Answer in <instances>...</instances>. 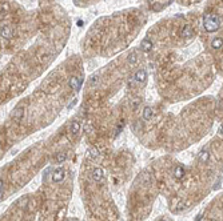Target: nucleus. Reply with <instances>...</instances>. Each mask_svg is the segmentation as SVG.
Instances as JSON below:
<instances>
[{"mask_svg":"<svg viewBox=\"0 0 223 221\" xmlns=\"http://www.w3.org/2000/svg\"><path fill=\"white\" fill-rule=\"evenodd\" d=\"M221 27V19L215 13H207L203 17V28L207 32H215Z\"/></svg>","mask_w":223,"mask_h":221,"instance_id":"f257e3e1","label":"nucleus"},{"mask_svg":"<svg viewBox=\"0 0 223 221\" xmlns=\"http://www.w3.org/2000/svg\"><path fill=\"white\" fill-rule=\"evenodd\" d=\"M68 85L72 91H79L83 85V79L82 77H79V76H72L71 79H69V82H68Z\"/></svg>","mask_w":223,"mask_h":221,"instance_id":"f03ea898","label":"nucleus"},{"mask_svg":"<svg viewBox=\"0 0 223 221\" xmlns=\"http://www.w3.org/2000/svg\"><path fill=\"white\" fill-rule=\"evenodd\" d=\"M64 169L63 168H56L55 171L52 172V181L54 183H60L61 180H64Z\"/></svg>","mask_w":223,"mask_h":221,"instance_id":"7ed1b4c3","label":"nucleus"},{"mask_svg":"<svg viewBox=\"0 0 223 221\" xmlns=\"http://www.w3.org/2000/svg\"><path fill=\"white\" fill-rule=\"evenodd\" d=\"M23 116H24V108L21 105L16 107V108L13 109V112H12V119L19 123V121L23 119Z\"/></svg>","mask_w":223,"mask_h":221,"instance_id":"20e7f679","label":"nucleus"},{"mask_svg":"<svg viewBox=\"0 0 223 221\" xmlns=\"http://www.w3.org/2000/svg\"><path fill=\"white\" fill-rule=\"evenodd\" d=\"M134 79H135V82H138V83H143L144 80L147 79V72H146L144 69H139V71H136V73H135Z\"/></svg>","mask_w":223,"mask_h":221,"instance_id":"39448f33","label":"nucleus"},{"mask_svg":"<svg viewBox=\"0 0 223 221\" xmlns=\"http://www.w3.org/2000/svg\"><path fill=\"white\" fill-rule=\"evenodd\" d=\"M2 36L4 39H11L13 36V31L9 25H2Z\"/></svg>","mask_w":223,"mask_h":221,"instance_id":"423d86ee","label":"nucleus"},{"mask_svg":"<svg viewBox=\"0 0 223 221\" xmlns=\"http://www.w3.org/2000/svg\"><path fill=\"white\" fill-rule=\"evenodd\" d=\"M140 48H142V51H144V52H150V51L152 49V42H151L150 39H144V40H142Z\"/></svg>","mask_w":223,"mask_h":221,"instance_id":"0eeeda50","label":"nucleus"},{"mask_svg":"<svg viewBox=\"0 0 223 221\" xmlns=\"http://www.w3.org/2000/svg\"><path fill=\"white\" fill-rule=\"evenodd\" d=\"M180 35L183 36V38H191V36L194 35V29L191 25H184L183 28H182L180 31Z\"/></svg>","mask_w":223,"mask_h":221,"instance_id":"6e6552de","label":"nucleus"},{"mask_svg":"<svg viewBox=\"0 0 223 221\" xmlns=\"http://www.w3.org/2000/svg\"><path fill=\"white\" fill-rule=\"evenodd\" d=\"M92 179L95 180L96 183H99L103 180V171L100 168H95L92 171Z\"/></svg>","mask_w":223,"mask_h":221,"instance_id":"1a4fd4ad","label":"nucleus"},{"mask_svg":"<svg viewBox=\"0 0 223 221\" xmlns=\"http://www.w3.org/2000/svg\"><path fill=\"white\" fill-rule=\"evenodd\" d=\"M80 127H82V124H80V121H72L71 127H69V132H71L72 135H78L80 132Z\"/></svg>","mask_w":223,"mask_h":221,"instance_id":"9d476101","label":"nucleus"},{"mask_svg":"<svg viewBox=\"0 0 223 221\" xmlns=\"http://www.w3.org/2000/svg\"><path fill=\"white\" fill-rule=\"evenodd\" d=\"M223 45V40L221 38H215L213 42H211V47H213V49H221Z\"/></svg>","mask_w":223,"mask_h":221,"instance_id":"9b49d317","label":"nucleus"},{"mask_svg":"<svg viewBox=\"0 0 223 221\" xmlns=\"http://www.w3.org/2000/svg\"><path fill=\"white\" fill-rule=\"evenodd\" d=\"M174 176H175V179H182L184 176V169H183V167H177L174 169Z\"/></svg>","mask_w":223,"mask_h":221,"instance_id":"f8f14e48","label":"nucleus"},{"mask_svg":"<svg viewBox=\"0 0 223 221\" xmlns=\"http://www.w3.org/2000/svg\"><path fill=\"white\" fill-rule=\"evenodd\" d=\"M208 159H210V153H208L207 150H202V152L199 153V161L200 163H207Z\"/></svg>","mask_w":223,"mask_h":221,"instance_id":"ddd939ff","label":"nucleus"},{"mask_svg":"<svg viewBox=\"0 0 223 221\" xmlns=\"http://www.w3.org/2000/svg\"><path fill=\"white\" fill-rule=\"evenodd\" d=\"M143 119L144 120H151L152 119V109L150 107H146L143 111Z\"/></svg>","mask_w":223,"mask_h":221,"instance_id":"4468645a","label":"nucleus"},{"mask_svg":"<svg viewBox=\"0 0 223 221\" xmlns=\"http://www.w3.org/2000/svg\"><path fill=\"white\" fill-rule=\"evenodd\" d=\"M96 84H99V76H98V75H92L88 79V87H95Z\"/></svg>","mask_w":223,"mask_h":221,"instance_id":"2eb2a0df","label":"nucleus"},{"mask_svg":"<svg viewBox=\"0 0 223 221\" xmlns=\"http://www.w3.org/2000/svg\"><path fill=\"white\" fill-rule=\"evenodd\" d=\"M55 160H56V163H58V164H61L63 161L67 160V153H64V152H59V153L56 154V159H55Z\"/></svg>","mask_w":223,"mask_h":221,"instance_id":"dca6fc26","label":"nucleus"},{"mask_svg":"<svg viewBox=\"0 0 223 221\" xmlns=\"http://www.w3.org/2000/svg\"><path fill=\"white\" fill-rule=\"evenodd\" d=\"M128 61L131 63V64H135V63H136V53H135V52H131L130 56H128Z\"/></svg>","mask_w":223,"mask_h":221,"instance_id":"f3484780","label":"nucleus"},{"mask_svg":"<svg viewBox=\"0 0 223 221\" xmlns=\"http://www.w3.org/2000/svg\"><path fill=\"white\" fill-rule=\"evenodd\" d=\"M76 103H78V99H76V97H75V99H72V101L67 105V109H72V108H74V107L76 105Z\"/></svg>","mask_w":223,"mask_h":221,"instance_id":"a211bd4d","label":"nucleus"},{"mask_svg":"<svg viewBox=\"0 0 223 221\" xmlns=\"http://www.w3.org/2000/svg\"><path fill=\"white\" fill-rule=\"evenodd\" d=\"M219 108L223 111V99H221V100H219Z\"/></svg>","mask_w":223,"mask_h":221,"instance_id":"6ab92c4d","label":"nucleus"},{"mask_svg":"<svg viewBox=\"0 0 223 221\" xmlns=\"http://www.w3.org/2000/svg\"><path fill=\"white\" fill-rule=\"evenodd\" d=\"M200 220H202V213H200V215H198V217H196L195 221H200Z\"/></svg>","mask_w":223,"mask_h":221,"instance_id":"aec40b11","label":"nucleus"},{"mask_svg":"<svg viewBox=\"0 0 223 221\" xmlns=\"http://www.w3.org/2000/svg\"><path fill=\"white\" fill-rule=\"evenodd\" d=\"M219 133H221V135H223V124L221 125V128H219Z\"/></svg>","mask_w":223,"mask_h":221,"instance_id":"412c9836","label":"nucleus"},{"mask_svg":"<svg viewBox=\"0 0 223 221\" xmlns=\"http://www.w3.org/2000/svg\"><path fill=\"white\" fill-rule=\"evenodd\" d=\"M159 221H167V220H166V219H160Z\"/></svg>","mask_w":223,"mask_h":221,"instance_id":"4be33fe9","label":"nucleus"},{"mask_svg":"<svg viewBox=\"0 0 223 221\" xmlns=\"http://www.w3.org/2000/svg\"><path fill=\"white\" fill-rule=\"evenodd\" d=\"M213 221H214V220H213Z\"/></svg>","mask_w":223,"mask_h":221,"instance_id":"5701e85b","label":"nucleus"}]
</instances>
